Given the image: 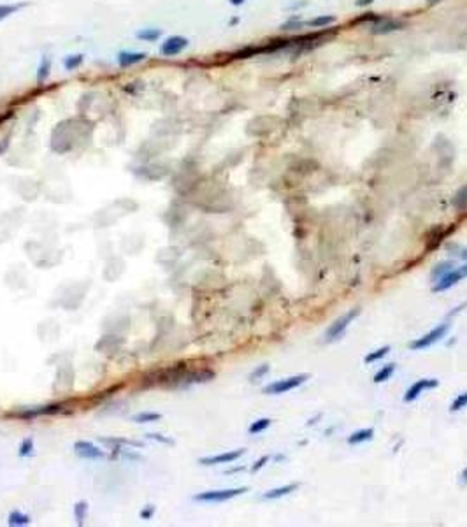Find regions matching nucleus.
I'll return each instance as SVG.
<instances>
[{
	"instance_id": "1",
	"label": "nucleus",
	"mask_w": 467,
	"mask_h": 527,
	"mask_svg": "<svg viewBox=\"0 0 467 527\" xmlns=\"http://www.w3.org/2000/svg\"><path fill=\"white\" fill-rule=\"evenodd\" d=\"M248 492L246 487H239V488H223V490H206L201 492V494L195 496V501L198 503H225L232 498H237V496L244 494Z\"/></svg>"
},
{
	"instance_id": "2",
	"label": "nucleus",
	"mask_w": 467,
	"mask_h": 527,
	"mask_svg": "<svg viewBox=\"0 0 467 527\" xmlns=\"http://www.w3.org/2000/svg\"><path fill=\"white\" fill-rule=\"evenodd\" d=\"M63 411V403H51V404H46V406H36V408H26V410L21 411H11L9 417L14 418H21V420H32L36 417H41V415H56Z\"/></svg>"
},
{
	"instance_id": "3",
	"label": "nucleus",
	"mask_w": 467,
	"mask_h": 527,
	"mask_svg": "<svg viewBox=\"0 0 467 527\" xmlns=\"http://www.w3.org/2000/svg\"><path fill=\"white\" fill-rule=\"evenodd\" d=\"M358 315H360V309L355 308V309H351V311H348L346 315H343L341 318L336 320V322L328 327V331L325 332V341L332 343V341H336V339H339L341 336L344 334V331L348 329V325L351 323V320L357 318Z\"/></svg>"
},
{
	"instance_id": "4",
	"label": "nucleus",
	"mask_w": 467,
	"mask_h": 527,
	"mask_svg": "<svg viewBox=\"0 0 467 527\" xmlns=\"http://www.w3.org/2000/svg\"><path fill=\"white\" fill-rule=\"evenodd\" d=\"M308 378H309L308 374H298V376L278 380V381H274V383L267 385V387L263 388V394H273V396L285 394V392H290V390H293V388H297L298 385H302Z\"/></svg>"
},
{
	"instance_id": "5",
	"label": "nucleus",
	"mask_w": 467,
	"mask_h": 527,
	"mask_svg": "<svg viewBox=\"0 0 467 527\" xmlns=\"http://www.w3.org/2000/svg\"><path fill=\"white\" fill-rule=\"evenodd\" d=\"M464 276H467V264L462 267H457V269L448 271L445 276L439 278V281H436V285L432 286V292H445V290L451 288L453 285H457Z\"/></svg>"
},
{
	"instance_id": "6",
	"label": "nucleus",
	"mask_w": 467,
	"mask_h": 527,
	"mask_svg": "<svg viewBox=\"0 0 467 527\" xmlns=\"http://www.w3.org/2000/svg\"><path fill=\"white\" fill-rule=\"evenodd\" d=\"M401 28H404V21L395 20L392 16H383V14H380L376 21L371 23V34H374V36H383V34L395 32Z\"/></svg>"
},
{
	"instance_id": "7",
	"label": "nucleus",
	"mask_w": 467,
	"mask_h": 527,
	"mask_svg": "<svg viewBox=\"0 0 467 527\" xmlns=\"http://www.w3.org/2000/svg\"><path fill=\"white\" fill-rule=\"evenodd\" d=\"M448 331V323H441V325L434 327L430 332H427L425 336H422V338H418L416 341H413L411 345H409V348L411 350H423L427 348V346L434 345L436 341H439L441 338H445Z\"/></svg>"
},
{
	"instance_id": "8",
	"label": "nucleus",
	"mask_w": 467,
	"mask_h": 527,
	"mask_svg": "<svg viewBox=\"0 0 467 527\" xmlns=\"http://www.w3.org/2000/svg\"><path fill=\"white\" fill-rule=\"evenodd\" d=\"M190 41L186 39V37H181V36H171L165 39V43L162 44V48H160V53H162L163 56H167V58H172V56H178L181 51H185L186 48H188Z\"/></svg>"
},
{
	"instance_id": "9",
	"label": "nucleus",
	"mask_w": 467,
	"mask_h": 527,
	"mask_svg": "<svg viewBox=\"0 0 467 527\" xmlns=\"http://www.w3.org/2000/svg\"><path fill=\"white\" fill-rule=\"evenodd\" d=\"M74 452L78 457H81V459H90V460H95V459H104L106 457V452L104 450H101L97 445H93L91 441H76L74 443Z\"/></svg>"
},
{
	"instance_id": "10",
	"label": "nucleus",
	"mask_w": 467,
	"mask_h": 527,
	"mask_svg": "<svg viewBox=\"0 0 467 527\" xmlns=\"http://www.w3.org/2000/svg\"><path fill=\"white\" fill-rule=\"evenodd\" d=\"M438 385H439V381L434 380V378H423V380L415 381V383H413L411 387L406 390L404 401H406V403H411V401L418 399L420 394H423L425 390H428V388H436Z\"/></svg>"
},
{
	"instance_id": "11",
	"label": "nucleus",
	"mask_w": 467,
	"mask_h": 527,
	"mask_svg": "<svg viewBox=\"0 0 467 527\" xmlns=\"http://www.w3.org/2000/svg\"><path fill=\"white\" fill-rule=\"evenodd\" d=\"M241 455H244V448L239 450H232V452H225V453H218V455L213 457H202L201 464L202 466H216V464H230V462L237 460Z\"/></svg>"
},
{
	"instance_id": "12",
	"label": "nucleus",
	"mask_w": 467,
	"mask_h": 527,
	"mask_svg": "<svg viewBox=\"0 0 467 527\" xmlns=\"http://www.w3.org/2000/svg\"><path fill=\"white\" fill-rule=\"evenodd\" d=\"M146 53L143 51H120L118 53V65L121 69L125 67H132L136 63H141L146 60Z\"/></svg>"
},
{
	"instance_id": "13",
	"label": "nucleus",
	"mask_w": 467,
	"mask_h": 527,
	"mask_svg": "<svg viewBox=\"0 0 467 527\" xmlns=\"http://www.w3.org/2000/svg\"><path fill=\"white\" fill-rule=\"evenodd\" d=\"M297 488V483H290V485H285V487H279V488H273V490L265 492V494L262 496L263 499H278V498H283V496L290 494V492H293Z\"/></svg>"
},
{
	"instance_id": "14",
	"label": "nucleus",
	"mask_w": 467,
	"mask_h": 527,
	"mask_svg": "<svg viewBox=\"0 0 467 527\" xmlns=\"http://www.w3.org/2000/svg\"><path fill=\"white\" fill-rule=\"evenodd\" d=\"M88 517V503L86 501H78L74 505V518H76V524L79 527L85 525Z\"/></svg>"
},
{
	"instance_id": "15",
	"label": "nucleus",
	"mask_w": 467,
	"mask_h": 527,
	"mask_svg": "<svg viewBox=\"0 0 467 527\" xmlns=\"http://www.w3.org/2000/svg\"><path fill=\"white\" fill-rule=\"evenodd\" d=\"M162 36V30L158 28H143L136 34V37L139 41H144V43H155L156 39H160Z\"/></svg>"
},
{
	"instance_id": "16",
	"label": "nucleus",
	"mask_w": 467,
	"mask_h": 527,
	"mask_svg": "<svg viewBox=\"0 0 467 527\" xmlns=\"http://www.w3.org/2000/svg\"><path fill=\"white\" fill-rule=\"evenodd\" d=\"M7 524L14 525V527L28 525L30 524V517L26 513H21V511H11L9 517H7Z\"/></svg>"
},
{
	"instance_id": "17",
	"label": "nucleus",
	"mask_w": 467,
	"mask_h": 527,
	"mask_svg": "<svg viewBox=\"0 0 467 527\" xmlns=\"http://www.w3.org/2000/svg\"><path fill=\"white\" fill-rule=\"evenodd\" d=\"M373 436H374L373 429H362V431H357V433L351 434V436L348 438V443H350V445H358V443L373 439Z\"/></svg>"
},
{
	"instance_id": "18",
	"label": "nucleus",
	"mask_w": 467,
	"mask_h": 527,
	"mask_svg": "<svg viewBox=\"0 0 467 527\" xmlns=\"http://www.w3.org/2000/svg\"><path fill=\"white\" fill-rule=\"evenodd\" d=\"M83 62H85V55L76 53V55H69L67 58L63 60V67L65 71H76V69L83 65Z\"/></svg>"
},
{
	"instance_id": "19",
	"label": "nucleus",
	"mask_w": 467,
	"mask_h": 527,
	"mask_svg": "<svg viewBox=\"0 0 467 527\" xmlns=\"http://www.w3.org/2000/svg\"><path fill=\"white\" fill-rule=\"evenodd\" d=\"M132 420L137 423H151V422H158V420H162V415L153 413V411H143V413L134 415Z\"/></svg>"
},
{
	"instance_id": "20",
	"label": "nucleus",
	"mask_w": 467,
	"mask_h": 527,
	"mask_svg": "<svg viewBox=\"0 0 467 527\" xmlns=\"http://www.w3.org/2000/svg\"><path fill=\"white\" fill-rule=\"evenodd\" d=\"M453 206H455V209H458V211H464V209L467 208V185L462 186V188L455 193Z\"/></svg>"
},
{
	"instance_id": "21",
	"label": "nucleus",
	"mask_w": 467,
	"mask_h": 527,
	"mask_svg": "<svg viewBox=\"0 0 467 527\" xmlns=\"http://www.w3.org/2000/svg\"><path fill=\"white\" fill-rule=\"evenodd\" d=\"M23 7H25V4H2V6H0V21L9 18L11 14L18 13Z\"/></svg>"
},
{
	"instance_id": "22",
	"label": "nucleus",
	"mask_w": 467,
	"mask_h": 527,
	"mask_svg": "<svg viewBox=\"0 0 467 527\" xmlns=\"http://www.w3.org/2000/svg\"><path fill=\"white\" fill-rule=\"evenodd\" d=\"M49 71H51V62H49L48 56H43V60H41V65H39V69H37V81L44 83L46 79H48V76H49Z\"/></svg>"
},
{
	"instance_id": "23",
	"label": "nucleus",
	"mask_w": 467,
	"mask_h": 527,
	"mask_svg": "<svg viewBox=\"0 0 467 527\" xmlns=\"http://www.w3.org/2000/svg\"><path fill=\"white\" fill-rule=\"evenodd\" d=\"M336 23V16H318V18H313V20L306 21L308 26H313V28H323V26H328Z\"/></svg>"
},
{
	"instance_id": "24",
	"label": "nucleus",
	"mask_w": 467,
	"mask_h": 527,
	"mask_svg": "<svg viewBox=\"0 0 467 527\" xmlns=\"http://www.w3.org/2000/svg\"><path fill=\"white\" fill-rule=\"evenodd\" d=\"M393 371H395V364L383 366L380 371L376 373V376H374V383H383V381H386L393 374Z\"/></svg>"
},
{
	"instance_id": "25",
	"label": "nucleus",
	"mask_w": 467,
	"mask_h": 527,
	"mask_svg": "<svg viewBox=\"0 0 467 527\" xmlns=\"http://www.w3.org/2000/svg\"><path fill=\"white\" fill-rule=\"evenodd\" d=\"M451 269H453V264H451V262H441V264H438V266H436L434 269H432V274H430L432 280L438 281V276L443 278V276H445V274L448 273V271H451Z\"/></svg>"
},
{
	"instance_id": "26",
	"label": "nucleus",
	"mask_w": 467,
	"mask_h": 527,
	"mask_svg": "<svg viewBox=\"0 0 467 527\" xmlns=\"http://www.w3.org/2000/svg\"><path fill=\"white\" fill-rule=\"evenodd\" d=\"M388 351H390V346H383V348H378V350L371 351L369 355H365V357H363V362H367V364H371V362H376V360H380V358L386 357V355H388Z\"/></svg>"
},
{
	"instance_id": "27",
	"label": "nucleus",
	"mask_w": 467,
	"mask_h": 527,
	"mask_svg": "<svg viewBox=\"0 0 467 527\" xmlns=\"http://www.w3.org/2000/svg\"><path fill=\"white\" fill-rule=\"evenodd\" d=\"M102 443L106 445H130V446H136V448H143V443H137V441H130V439H114V438H101Z\"/></svg>"
},
{
	"instance_id": "28",
	"label": "nucleus",
	"mask_w": 467,
	"mask_h": 527,
	"mask_svg": "<svg viewBox=\"0 0 467 527\" xmlns=\"http://www.w3.org/2000/svg\"><path fill=\"white\" fill-rule=\"evenodd\" d=\"M304 25H306V21L298 20V16H293V18H290L288 21L283 23V25H281V30H285V32H292V30L302 28Z\"/></svg>"
},
{
	"instance_id": "29",
	"label": "nucleus",
	"mask_w": 467,
	"mask_h": 527,
	"mask_svg": "<svg viewBox=\"0 0 467 527\" xmlns=\"http://www.w3.org/2000/svg\"><path fill=\"white\" fill-rule=\"evenodd\" d=\"M269 425H271V418H260V420H256V422L251 423L248 431H250V434H258V433H262V431H265Z\"/></svg>"
},
{
	"instance_id": "30",
	"label": "nucleus",
	"mask_w": 467,
	"mask_h": 527,
	"mask_svg": "<svg viewBox=\"0 0 467 527\" xmlns=\"http://www.w3.org/2000/svg\"><path fill=\"white\" fill-rule=\"evenodd\" d=\"M34 453V439L32 438H26L21 441L20 445V452H18V455L20 457H28Z\"/></svg>"
},
{
	"instance_id": "31",
	"label": "nucleus",
	"mask_w": 467,
	"mask_h": 527,
	"mask_svg": "<svg viewBox=\"0 0 467 527\" xmlns=\"http://www.w3.org/2000/svg\"><path fill=\"white\" fill-rule=\"evenodd\" d=\"M465 406H467V392L460 394L457 397V399L453 401V403H451L450 411H451V413H453V411H460L462 408H465Z\"/></svg>"
},
{
	"instance_id": "32",
	"label": "nucleus",
	"mask_w": 467,
	"mask_h": 527,
	"mask_svg": "<svg viewBox=\"0 0 467 527\" xmlns=\"http://www.w3.org/2000/svg\"><path fill=\"white\" fill-rule=\"evenodd\" d=\"M146 438L148 439H151V441H158V443H163V445H174V439H171V438H165V436H162V434H158V433H149V434H146Z\"/></svg>"
},
{
	"instance_id": "33",
	"label": "nucleus",
	"mask_w": 467,
	"mask_h": 527,
	"mask_svg": "<svg viewBox=\"0 0 467 527\" xmlns=\"http://www.w3.org/2000/svg\"><path fill=\"white\" fill-rule=\"evenodd\" d=\"M267 371H269V366H265V364H263V366H260L258 369H255V371L251 373V376H250V378L255 381V380H258L260 376H263V374H265Z\"/></svg>"
},
{
	"instance_id": "34",
	"label": "nucleus",
	"mask_w": 467,
	"mask_h": 527,
	"mask_svg": "<svg viewBox=\"0 0 467 527\" xmlns=\"http://www.w3.org/2000/svg\"><path fill=\"white\" fill-rule=\"evenodd\" d=\"M267 462H269V457H267V455L260 457V459H258V460H256V462H255V464H253V466H251V471H253V473H256V471H260V469H262V468H263V466H265V464H267Z\"/></svg>"
},
{
	"instance_id": "35",
	"label": "nucleus",
	"mask_w": 467,
	"mask_h": 527,
	"mask_svg": "<svg viewBox=\"0 0 467 527\" xmlns=\"http://www.w3.org/2000/svg\"><path fill=\"white\" fill-rule=\"evenodd\" d=\"M153 515H155V506H151V505H148L143 511H141V518H143V520H149Z\"/></svg>"
},
{
	"instance_id": "36",
	"label": "nucleus",
	"mask_w": 467,
	"mask_h": 527,
	"mask_svg": "<svg viewBox=\"0 0 467 527\" xmlns=\"http://www.w3.org/2000/svg\"><path fill=\"white\" fill-rule=\"evenodd\" d=\"M7 148H9V141H7V139H2V141H0V155L6 153Z\"/></svg>"
},
{
	"instance_id": "37",
	"label": "nucleus",
	"mask_w": 467,
	"mask_h": 527,
	"mask_svg": "<svg viewBox=\"0 0 467 527\" xmlns=\"http://www.w3.org/2000/svg\"><path fill=\"white\" fill-rule=\"evenodd\" d=\"M374 2V0H355V6H358V7H365V6H371V4H373Z\"/></svg>"
},
{
	"instance_id": "38",
	"label": "nucleus",
	"mask_w": 467,
	"mask_h": 527,
	"mask_svg": "<svg viewBox=\"0 0 467 527\" xmlns=\"http://www.w3.org/2000/svg\"><path fill=\"white\" fill-rule=\"evenodd\" d=\"M230 4H232V6H243L244 0H230Z\"/></svg>"
},
{
	"instance_id": "39",
	"label": "nucleus",
	"mask_w": 467,
	"mask_h": 527,
	"mask_svg": "<svg viewBox=\"0 0 467 527\" xmlns=\"http://www.w3.org/2000/svg\"><path fill=\"white\" fill-rule=\"evenodd\" d=\"M462 483H467V468L464 469V473H462Z\"/></svg>"
},
{
	"instance_id": "40",
	"label": "nucleus",
	"mask_w": 467,
	"mask_h": 527,
	"mask_svg": "<svg viewBox=\"0 0 467 527\" xmlns=\"http://www.w3.org/2000/svg\"><path fill=\"white\" fill-rule=\"evenodd\" d=\"M460 257H462V258H464V260H467V250H464V251H462V253H460Z\"/></svg>"
},
{
	"instance_id": "41",
	"label": "nucleus",
	"mask_w": 467,
	"mask_h": 527,
	"mask_svg": "<svg viewBox=\"0 0 467 527\" xmlns=\"http://www.w3.org/2000/svg\"><path fill=\"white\" fill-rule=\"evenodd\" d=\"M441 2V0H428V6H434V4Z\"/></svg>"
}]
</instances>
